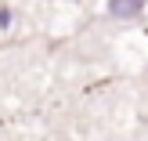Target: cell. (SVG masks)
<instances>
[{"label": "cell", "instance_id": "7a4b0ae2", "mask_svg": "<svg viewBox=\"0 0 148 141\" xmlns=\"http://www.w3.org/2000/svg\"><path fill=\"white\" fill-rule=\"evenodd\" d=\"M11 25V7H0V29Z\"/></svg>", "mask_w": 148, "mask_h": 141}, {"label": "cell", "instance_id": "6da1fadb", "mask_svg": "<svg viewBox=\"0 0 148 141\" xmlns=\"http://www.w3.org/2000/svg\"><path fill=\"white\" fill-rule=\"evenodd\" d=\"M145 11V0H108V18H137Z\"/></svg>", "mask_w": 148, "mask_h": 141}]
</instances>
